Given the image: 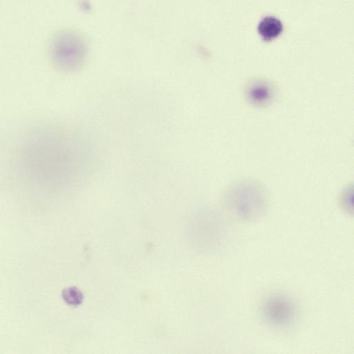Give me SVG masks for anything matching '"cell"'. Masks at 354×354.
<instances>
[{"label":"cell","instance_id":"1","mask_svg":"<svg viewBox=\"0 0 354 354\" xmlns=\"http://www.w3.org/2000/svg\"><path fill=\"white\" fill-rule=\"evenodd\" d=\"M89 145L76 133L42 128L22 143L19 166L28 182L40 188H61L78 179L90 165Z\"/></svg>","mask_w":354,"mask_h":354},{"label":"cell","instance_id":"4","mask_svg":"<svg viewBox=\"0 0 354 354\" xmlns=\"http://www.w3.org/2000/svg\"><path fill=\"white\" fill-rule=\"evenodd\" d=\"M262 315L266 322L277 326H287L293 323L297 308L291 298L276 294L268 297L261 307Z\"/></svg>","mask_w":354,"mask_h":354},{"label":"cell","instance_id":"3","mask_svg":"<svg viewBox=\"0 0 354 354\" xmlns=\"http://www.w3.org/2000/svg\"><path fill=\"white\" fill-rule=\"evenodd\" d=\"M230 211L238 218L249 220L260 216L265 209V199L258 187H235L227 199Z\"/></svg>","mask_w":354,"mask_h":354},{"label":"cell","instance_id":"7","mask_svg":"<svg viewBox=\"0 0 354 354\" xmlns=\"http://www.w3.org/2000/svg\"><path fill=\"white\" fill-rule=\"evenodd\" d=\"M62 298L67 304L76 306L82 303L83 295L78 288L70 287L63 290Z\"/></svg>","mask_w":354,"mask_h":354},{"label":"cell","instance_id":"2","mask_svg":"<svg viewBox=\"0 0 354 354\" xmlns=\"http://www.w3.org/2000/svg\"><path fill=\"white\" fill-rule=\"evenodd\" d=\"M88 46L76 31L64 30L54 35L50 46L53 64L59 70L72 72L81 68L87 58Z\"/></svg>","mask_w":354,"mask_h":354},{"label":"cell","instance_id":"6","mask_svg":"<svg viewBox=\"0 0 354 354\" xmlns=\"http://www.w3.org/2000/svg\"><path fill=\"white\" fill-rule=\"evenodd\" d=\"M283 25L280 20L272 16L263 18L258 25V31L264 40H271L282 32Z\"/></svg>","mask_w":354,"mask_h":354},{"label":"cell","instance_id":"5","mask_svg":"<svg viewBox=\"0 0 354 354\" xmlns=\"http://www.w3.org/2000/svg\"><path fill=\"white\" fill-rule=\"evenodd\" d=\"M249 96L251 100L256 105H267L273 98V89L266 81H260L255 83L251 88Z\"/></svg>","mask_w":354,"mask_h":354}]
</instances>
